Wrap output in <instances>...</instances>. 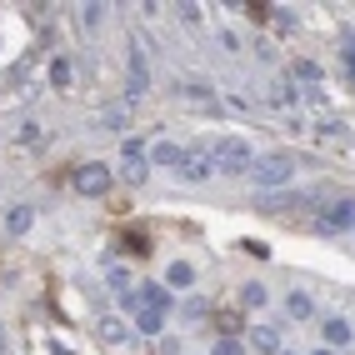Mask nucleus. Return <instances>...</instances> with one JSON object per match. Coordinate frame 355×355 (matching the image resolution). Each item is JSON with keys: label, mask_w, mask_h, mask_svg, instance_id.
<instances>
[{"label": "nucleus", "mask_w": 355, "mask_h": 355, "mask_svg": "<svg viewBox=\"0 0 355 355\" xmlns=\"http://www.w3.org/2000/svg\"><path fill=\"white\" fill-rule=\"evenodd\" d=\"M135 300L140 305H150V311H171V291H165V286H135Z\"/></svg>", "instance_id": "12"}, {"label": "nucleus", "mask_w": 355, "mask_h": 355, "mask_svg": "<svg viewBox=\"0 0 355 355\" xmlns=\"http://www.w3.org/2000/svg\"><path fill=\"white\" fill-rule=\"evenodd\" d=\"M180 20L185 26H200V6H180Z\"/></svg>", "instance_id": "26"}, {"label": "nucleus", "mask_w": 355, "mask_h": 355, "mask_svg": "<svg viewBox=\"0 0 355 355\" xmlns=\"http://www.w3.org/2000/svg\"><path fill=\"white\" fill-rule=\"evenodd\" d=\"M270 101H275V105H291V101H295V96H291V80H275V85H270Z\"/></svg>", "instance_id": "22"}, {"label": "nucleus", "mask_w": 355, "mask_h": 355, "mask_svg": "<svg viewBox=\"0 0 355 355\" xmlns=\"http://www.w3.org/2000/svg\"><path fill=\"white\" fill-rule=\"evenodd\" d=\"M315 355H330V350H315Z\"/></svg>", "instance_id": "29"}, {"label": "nucleus", "mask_w": 355, "mask_h": 355, "mask_svg": "<svg viewBox=\"0 0 355 355\" xmlns=\"http://www.w3.org/2000/svg\"><path fill=\"white\" fill-rule=\"evenodd\" d=\"M20 140H26V146H40V125L26 121V125H20Z\"/></svg>", "instance_id": "24"}, {"label": "nucleus", "mask_w": 355, "mask_h": 355, "mask_svg": "<svg viewBox=\"0 0 355 355\" xmlns=\"http://www.w3.org/2000/svg\"><path fill=\"white\" fill-rule=\"evenodd\" d=\"M180 180H191V185H200V180H210L216 175V155L210 150H200V146H191V150H180Z\"/></svg>", "instance_id": "5"}, {"label": "nucleus", "mask_w": 355, "mask_h": 355, "mask_svg": "<svg viewBox=\"0 0 355 355\" xmlns=\"http://www.w3.org/2000/svg\"><path fill=\"white\" fill-rule=\"evenodd\" d=\"M350 336H355V330H350V320H345V315H330V320L320 325V340H325V345H340V350H345V345H350Z\"/></svg>", "instance_id": "9"}, {"label": "nucleus", "mask_w": 355, "mask_h": 355, "mask_svg": "<svg viewBox=\"0 0 355 355\" xmlns=\"http://www.w3.org/2000/svg\"><path fill=\"white\" fill-rule=\"evenodd\" d=\"M31 220H35V210H31V205H15L6 225H10V235H26V230H31Z\"/></svg>", "instance_id": "17"}, {"label": "nucleus", "mask_w": 355, "mask_h": 355, "mask_svg": "<svg viewBox=\"0 0 355 355\" xmlns=\"http://www.w3.org/2000/svg\"><path fill=\"white\" fill-rule=\"evenodd\" d=\"M150 165H180V146H175V140H155V146H150Z\"/></svg>", "instance_id": "14"}, {"label": "nucleus", "mask_w": 355, "mask_h": 355, "mask_svg": "<svg viewBox=\"0 0 355 355\" xmlns=\"http://www.w3.org/2000/svg\"><path fill=\"white\" fill-rule=\"evenodd\" d=\"M210 155H216V171L220 175H250V165H255V150L245 146L241 135H220Z\"/></svg>", "instance_id": "1"}, {"label": "nucleus", "mask_w": 355, "mask_h": 355, "mask_svg": "<svg viewBox=\"0 0 355 355\" xmlns=\"http://www.w3.org/2000/svg\"><path fill=\"white\" fill-rule=\"evenodd\" d=\"M105 286H110V291H121V295H125V291H135V286H130V270H125V266H110V270H105Z\"/></svg>", "instance_id": "18"}, {"label": "nucleus", "mask_w": 355, "mask_h": 355, "mask_svg": "<svg viewBox=\"0 0 355 355\" xmlns=\"http://www.w3.org/2000/svg\"><path fill=\"white\" fill-rule=\"evenodd\" d=\"M295 80H305V85L315 90V80H320V65H315V60H295Z\"/></svg>", "instance_id": "19"}, {"label": "nucleus", "mask_w": 355, "mask_h": 355, "mask_svg": "<svg viewBox=\"0 0 355 355\" xmlns=\"http://www.w3.org/2000/svg\"><path fill=\"white\" fill-rule=\"evenodd\" d=\"M105 20V6H80V31H96Z\"/></svg>", "instance_id": "20"}, {"label": "nucleus", "mask_w": 355, "mask_h": 355, "mask_svg": "<svg viewBox=\"0 0 355 355\" xmlns=\"http://www.w3.org/2000/svg\"><path fill=\"white\" fill-rule=\"evenodd\" d=\"M121 175L130 185H140L150 175V150H146V140H140V135H125V146H121Z\"/></svg>", "instance_id": "3"}, {"label": "nucleus", "mask_w": 355, "mask_h": 355, "mask_svg": "<svg viewBox=\"0 0 355 355\" xmlns=\"http://www.w3.org/2000/svg\"><path fill=\"white\" fill-rule=\"evenodd\" d=\"M295 175V155L291 150H270V155H255L250 165V180H260L266 191H275V185H286Z\"/></svg>", "instance_id": "2"}, {"label": "nucleus", "mask_w": 355, "mask_h": 355, "mask_svg": "<svg viewBox=\"0 0 355 355\" xmlns=\"http://www.w3.org/2000/svg\"><path fill=\"white\" fill-rule=\"evenodd\" d=\"M286 311H291V320H311V315H315V300L305 295V291H295V295L286 300Z\"/></svg>", "instance_id": "16"}, {"label": "nucleus", "mask_w": 355, "mask_h": 355, "mask_svg": "<svg viewBox=\"0 0 355 355\" xmlns=\"http://www.w3.org/2000/svg\"><path fill=\"white\" fill-rule=\"evenodd\" d=\"M146 90H150V70H146V55L135 51V55H130V76H125V101L135 105Z\"/></svg>", "instance_id": "7"}, {"label": "nucleus", "mask_w": 355, "mask_h": 355, "mask_svg": "<svg viewBox=\"0 0 355 355\" xmlns=\"http://www.w3.org/2000/svg\"><path fill=\"white\" fill-rule=\"evenodd\" d=\"M51 80H55V85H70V60H65V55L51 65Z\"/></svg>", "instance_id": "23"}, {"label": "nucleus", "mask_w": 355, "mask_h": 355, "mask_svg": "<svg viewBox=\"0 0 355 355\" xmlns=\"http://www.w3.org/2000/svg\"><path fill=\"white\" fill-rule=\"evenodd\" d=\"M110 165H101V160H90V165H80V171L76 175H70V185H76V196H90V200H96V196H105L110 191Z\"/></svg>", "instance_id": "4"}, {"label": "nucleus", "mask_w": 355, "mask_h": 355, "mask_svg": "<svg viewBox=\"0 0 355 355\" xmlns=\"http://www.w3.org/2000/svg\"><path fill=\"white\" fill-rule=\"evenodd\" d=\"M245 336H250V350H260V355H280V330L255 325V330H245Z\"/></svg>", "instance_id": "10"}, {"label": "nucleus", "mask_w": 355, "mask_h": 355, "mask_svg": "<svg viewBox=\"0 0 355 355\" xmlns=\"http://www.w3.org/2000/svg\"><path fill=\"white\" fill-rule=\"evenodd\" d=\"M320 230H355V200H350V196L330 200L325 216H320Z\"/></svg>", "instance_id": "6"}, {"label": "nucleus", "mask_w": 355, "mask_h": 355, "mask_svg": "<svg viewBox=\"0 0 355 355\" xmlns=\"http://www.w3.org/2000/svg\"><path fill=\"white\" fill-rule=\"evenodd\" d=\"M101 121H105V125H115V130H121V125H125V110H121V105H115V110H105V115H101Z\"/></svg>", "instance_id": "25"}, {"label": "nucleus", "mask_w": 355, "mask_h": 355, "mask_svg": "<svg viewBox=\"0 0 355 355\" xmlns=\"http://www.w3.org/2000/svg\"><path fill=\"white\" fill-rule=\"evenodd\" d=\"M320 196H311V191H291V196H260V210H300V205H315Z\"/></svg>", "instance_id": "8"}, {"label": "nucleus", "mask_w": 355, "mask_h": 355, "mask_svg": "<svg viewBox=\"0 0 355 355\" xmlns=\"http://www.w3.org/2000/svg\"><path fill=\"white\" fill-rule=\"evenodd\" d=\"M96 336H101L105 345H121V340L130 336V325H125L121 315H101V325H96Z\"/></svg>", "instance_id": "11"}, {"label": "nucleus", "mask_w": 355, "mask_h": 355, "mask_svg": "<svg viewBox=\"0 0 355 355\" xmlns=\"http://www.w3.org/2000/svg\"><path fill=\"white\" fill-rule=\"evenodd\" d=\"M191 280H196V266H191V260H175V266L165 270V291H185Z\"/></svg>", "instance_id": "13"}, {"label": "nucleus", "mask_w": 355, "mask_h": 355, "mask_svg": "<svg viewBox=\"0 0 355 355\" xmlns=\"http://www.w3.org/2000/svg\"><path fill=\"white\" fill-rule=\"evenodd\" d=\"M210 355H245V340H235V336H220Z\"/></svg>", "instance_id": "21"}, {"label": "nucleus", "mask_w": 355, "mask_h": 355, "mask_svg": "<svg viewBox=\"0 0 355 355\" xmlns=\"http://www.w3.org/2000/svg\"><path fill=\"white\" fill-rule=\"evenodd\" d=\"M280 355H295V350H280Z\"/></svg>", "instance_id": "28"}, {"label": "nucleus", "mask_w": 355, "mask_h": 355, "mask_svg": "<svg viewBox=\"0 0 355 355\" xmlns=\"http://www.w3.org/2000/svg\"><path fill=\"white\" fill-rule=\"evenodd\" d=\"M266 300H270V291L260 286V280H250V286L241 291V305H245V311H266Z\"/></svg>", "instance_id": "15"}, {"label": "nucleus", "mask_w": 355, "mask_h": 355, "mask_svg": "<svg viewBox=\"0 0 355 355\" xmlns=\"http://www.w3.org/2000/svg\"><path fill=\"white\" fill-rule=\"evenodd\" d=\"M0 355H10V350H6V330H0Z\"/></svg>", "instance_id": "27"}]
</instances>
